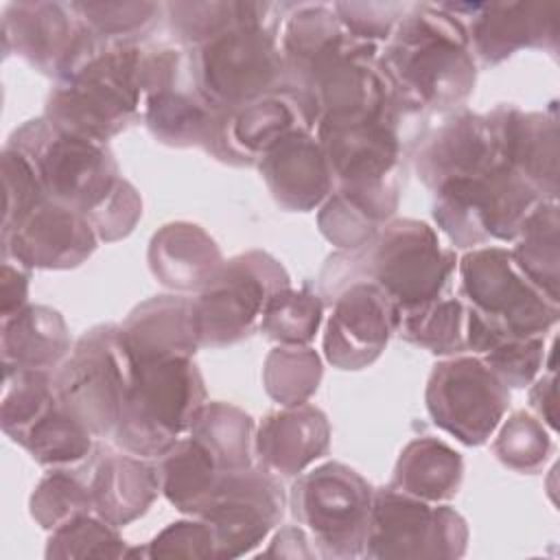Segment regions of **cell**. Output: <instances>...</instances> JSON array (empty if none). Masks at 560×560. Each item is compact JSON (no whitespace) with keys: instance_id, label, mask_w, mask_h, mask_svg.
I'll return each mask as SVG.
<instances>
[{"instance_id":"22","label":"cell","mask_w":560,"mask_h":560,"mask_svg":"<svg viewBox=\"0 0 560 560\" xmlns=\"http://www.w3.org/2000/svg\"><path fill=\"white\" fill-rule=\"evenodd\" d=\"M155 278L173 289L201 291L223 267L219 247L199 228L190 223H173L162 228L149 249Z\"/></svg>"},{"instance_id":"34","label":"cell","mask_w":560,"mask_h":560,"mask_svg":"<svg viewBox=\"0 0 560 560\" xmlns=\"http://www.w3.org/2000/svg\"><path fill=\"white\" fill-rule=\"evenodd\" d=\"M179 37L201 44L236 24L265 18L273 4L260 2H175L166 7Z\"/></svg>"},{"instance_id":"31","label":"cell","mask_w":560,"mask_h":560,"mask_svg":"<svg viewBox=\"0 0 560 560\" xmlns=\"http://www.w3.org/2000/svg\"><path fill=\"white\" fill-rule=\"evenodd\" d=\"M398 330L405 339L435 354L466 350V304L457 298H435L427 304L398 311Z\"/></svg>"},{"instance_id":"29","label":"cell","mask_w":560,"mask_h":560,"mask_svg":"<svg viewBox=\"0 0 560 560\" xmlns=\"http://www.w3.org/2000/svg\"><path fill=\"white\" fill-rule=\"evenodd\" d=\"M252 418L225 402H203L192 418L190 438L201 442L223 472L252 466Z\"/></svg>"},{"instance_id":"45","label":"cell","mask_w":560,"mask_h":560,"mask_svg":"<svg viewBox=\"0 0 560 560\" xmlns=\"http://www.w3.org/2000/svg\"><path fill=\"white\" fill-rule=\"evenodd\" d=\"M28 293V273L20 265L4 260L2 265V319L22 311L26 306Z\"/></svg>"},{"instance_id":"32","label":"cell","mask_w":560,"mask_h":560,"mask_svg":"<svg viewBox=\"0 0 560 560\" xmlns=\"http://www.w3.org/2000/svg\"><path fill=\"white\" fill-rule=\"evenodd\" d=\"M521 241L512 252L521 271L553 302H558V214L540 203L521 225Z\"/></svg>"},{"instance_id":"44","label":"cell","mask_w":560,"mask_h":560,"mask_svg":"<svg viewBox=\"0 0 560 560\" xmlns=\"http://www.w3.org/2000/svg\"><path fill=\"white\" fill-rule=\"evenodd\" d=\"M149 556L168 558H208L217 556V540L210 525L203 523H173L151 542Z\"/></svg>"},{"instance_id":"12","label":"cell","mask_w":560,"mask_h":560,"mask_svg":"<svg viewBox=\"0 0 560 560\" xmlns=\"http://www.w3.org/2000/svg\"><path fill=\"white\" fill-rule=\"evenodd\" d=\"M508 405V385L479 357H453L429 376L427 409L433 422L464 444H483Z\"/></svg>"},{"instance_id":"5","label":"cell","mask_w":560,"mask_h":560,"mask_svg":"<svg viewBox=\"0 0 560 560\" xmlns=\"http://www.w3.org/2000/svg\"><path fill=\"white\" fill-rule=\"evenodd\" d=\"M267 15L195 46L190 63L197 92L214 109L232 112L276 92L282 83L287 68Z\"/></svg>"},{"instance_id":"36","label":"cell","mask_w":560,"mask_h":560,"mask_svg":"<svg viewBox=\"0 0 560 560\" xmlns=\"http://www.w3.org/2000/svg\"><path fill=\"white\" fill-rule=\"evenodd\" d=\"M319 376V357L302 346H280L265 363V387L284 407L302 405L317 389Z\"/></svg>"},{"instance_id":"35","label":"cell","mask_w":560,"mask_h":560,"mask_svg":"<svg viewBox=\"0 0 560 560\" xmlns=\"http://www.w3.org/2000/svg\"><path fill=\"white\" fill-rule=\"evenodd\" d=\"M319 319L322 302L317 295L284 287L267 300L260 328L280 346H304L315 337Z\"/></svg>"},{"instance_id":"1","label":"cell","mask_w":560,"mask_h":560,"mask_svg":"<svg viewBox=\"0 0 560 560\" xmlns=\"http://www.w3.org/2000/svg\"><path fill=\"white\" fill-rule=\"evenodd\" d=\"M398 107L446 109L475 85L470 42L444 4H413L389 35L378 61Z\"/></svg>"},{"instance_id":"27","label":"cell","mask_w":560,"mask_h":560,"mask_svg":"<svg viewBox=\"0 0 560 560\" xmlns=\"http://www.w3.org/2000/svg\"><path fill=\"white\" fill-rule=\"evenodd\" d=\"M221 112L199 92L197 96L166 88L147 96V122L151 131L171 144H203L217 153Z\"/></svg>"},{"instance_id":"14","label":"cell","mask_w":560,"mask_h":560,"mask_svg":"<svg viewBox=\"0 0 560 560\" xmlns=\"http://www.w3.org/2000/svg\"><path fill=\"white\" fill-rule=\"evenodd\" d=\"M72 4L13 2L4 9V50H13L44 72L61 77L94 39Z\"/></svg>"},{"instance_id":"16","label":"cell","mask_w":560,"mask_h":560,"mask_svg":"<svg viewBox=\"0 0 560 560\" xmlns=\"http://www.w3.org/2000/svg\"><path fill=\"white\" fill-rule=\"evenodd\" d=\"M398 328V308L383 289L368 280L343 287L326 326L324 352L341 370L372 363Z\"/></svg>"},{"instance_id":"10","label":"cell","mask_w":560,"mask_h":560,"mask_svg":"<svg viewBox=\"0 0 560 560\" xmlns=\"http://www.w3.org/2000/svg\"><path fill=\"white\" fill-rule=\"evenodd\" d=\"M372 501L370 483L337 462L302 475L291 494L295 518L330 556L363 553Z\"/></svg>"},{"instance_id":"37","label":"cell","mask_w":560,"mask_h":560,"mask_svg":"<svg viewBox=\"0 0 560 560\" xmlns=\"http://www.w3.org/2000/svg\"><path fill=\"white\" fill-rule=\"evenodd\" d=\"M92 494L90 486H83L66 470L46 475L31 497V514L44 529H57L68 521L90 514Z\"/></svg>"},{"instance_id":"17","label":"cell","mask_w":560,"mask_h":560,"mask_svg":"<svg viewBox=\"0 0 560 560\" xmlns=\"http://www.w3.org/2000/svg\"><path fill=\"white\" fill-rule=\"evenodd\" d=\"M260 173L273 197L289 210H311L332 190V173L317 138L302 127L260 155Z\"/></svg>"},{"instance_id":"33","label":"cell","mask_w":560,"mask_h":560,"mask_svg":"<svg viewBox=\"0 0 560 560\" xmlns=\"http://www.w3.org/2000/svg\"><path fill=\"white\" fill-rule=\"evenodd\" d=\"M57 400L52 372L4 365L2 429L15 440Z\"/></svg>"},{"instance_id":"3","label":"cell","mask_w":560,"mask_h":560,"mask_svg":"<svg viewBox=\"0 0 560 560\" xmlns=\"http://www.w3.org/2000/svg\"><path fill=\"white\" fill-rule=\"evenodd\" d=\"M203 396V381L190 357L131 359L114 438L131 455L162 457L190 429Z\"/></svg>"},{"instance_id":"39","label":"cell","mask_w":560,"mask_h":560,"mask_svg":"<svg viewBox=\"0 0 560 560\" xmlns=\"http://www.w3.org/2000/svg\"><path fill=\"white\" fill-rule=\"evenodd\" d=\"M2 182H4L2 232H7L48 197L28 158L11 144H7L2 151Z\"/></svg>"},{"instance_id":"18","label":"cell","mask_w":560,"mask_h":560,"mask_svg":"<svg viewBox=\"0 0 560 560\" xmlns=\"http://www.w3.org/2000/svg\"><path fill=\"white\" fill-rule=\"evenodd\" d=\"M501 160L494 118L462 114L424 144L418 155V173L435 190L444 182L479 175Z\"/></svg>"},{"instance_id":"24","label":"cell","mask_w":560,"mask_h":560,"mask_svg":"<svg viewBox=\"0 0 560 560\" xmlns=\"http://www.w3.org/2000/svg\"><path fill=\"white\" fill-rule=\"evenodd\" d=\"M501 158L518 171L538 192L545 184L556 190V122L540 114L497 109L492 114Z\"/></svg>"},{"instance_id":"6","label":"cell","mask_w":560,"mask_h":560,"mask_svg":"<svg viewBox=\"0 0 560 560\" xmlns=\"http://www.w3.org/2000/svg\"><path fill=\"white\" fill-rule=\"evenodd\" d=\"M361 273L385 291L398 311L442 298L455 269V254L440 247L438 234L422 221H394L365 243Z\"/></svg>"},{"instance_id":"2","label":"cell","mask_w":560,"mask_h":560,"mask_svg":"<svg viewBox=\"0 0 560 560\" xmlns=\"http://www.w3.org/2000/svg\"><path fill=\"white\" fill-rule=\"evenodd\" d=\"M144 59L147 52L136 44L96 35L81 57L57 77L44 118L68 133L105 142L140 107Z\"/></svg>"},{"instance_id":"42","label":"cell","mask_w":560,"mask_h":560,"mask_svg":"<svg viewBox=\"0 0 560 560\" xmlns=\"http://www.w3.org/2000/svg\"><path fill=\"white\" fill-rule=\"evenodd\" d=\"M542 337H510L481 354V361L512 387L527 385L542 363Z\"/></svg>"},{"instance_id":"15","label":"cell","mask_w":560,"mask_h":560,"mask_svg":"<svg viewBox=\"0 0 560 560\" xmlns=\"http://www.w3.org/2000/svg\"><path fill=\"white\" fill-rule=\"evenodd\" d=\"M96 236L88 217L44 199L18 225L2 232V254L24 269H68L94 252Z\"/></svg>"},{"instance_id":"7","label":"cell","mask_w":560,"mask_h":560,"mask_svg":"<svg viewBox=\"0 0 560 560\" xmlns=\"http://www.w3.org/2000/svg\"><path fill=\"white\" fill-rule=\"evenodd\" d=\"M131 376V359L118 326L85 332L72 354L52 372L59 402L94 435L114 433Z\"/></svg>"},{"instance_id":"23","label":"cell","mask_w":560,"mask_h":560,"mask_svg":"<svg viewBox=\"0 0 560 560\" xmlns=\"http://www.w3.org/2000/svg\"><path fill=\"white\" fill-rule=\"evenodd\" d=\"M158 490V468L120 453H107L98 462L90 483L94 512L114 527L144 514Z\"/></svg>"},{"instance_id":"8","label":"cell","mask_w":560,"mask_h":560,"mask_svg":"<svg viewBox=\"0 0 560 560\" xmlns=\"http://www.w3.org/2000/svg\"><path fill=\"white\" fill-rule=\"evenodd\" d=\"M462 295L483 319L510 337H540L558 317L547 298L503 247H481L459 260Z\"/></svg>"},{"instance_id":"4","label":"cell","mask_w":560,"mask_h":560,"mask_svg":"<svg viewBox=\"0 0 560 560\" xmlns=\"http://www.w3.org/2000/svg\"><path fill=\"white\" fill-rule=\"evenodd\" d=\"M11 147L33 164L48 199L68 206L92 221L116 195L125 179L105 142H96L55 127L48 118L20 127Z\"/></svg>"},{"instance_id":"41","label":"cell","mask_w":560,"mask_h":560,"mask_svg":"<svg viewBox=\"0 0 560 560\" xmlns=\"http://www.w3.org/2000/svg\"><path fill=\"white\" fill-rule=\"evenodd\" d=\"M72 9L103 39H120L133 31H142L160 11L151 2H72Z\"/></svg>"},{"instance_id":"28","label":"cell","mask_w":560,"mask_h":560,"mask_svg":"<svg viewBox=\"0 0 560 560\" xmlns=\"http://www.w3.org/2000/svg\"><path fill=\"white\" fill-rule=\"evenodd\" d=\"M160 490L182 512L201 514L223 470L195 438L177 440L160 459Z\"/></svg>"},{"instance_id":"19","label":"cell","mask_w":560,"mask_h":560,"mask_svg":"<svg viewBox=\"0 0 560 560\" xmlns=\"http://www.w3.org/2000/svg\"><path fill=\"white\" fill-rule=\"evenodd\" d=\"M468 11L475 18L468 42L486 63H497L523 46H542L545 35L556 42L558 4H468Z\"/></svg>"},{"instance_id":"25","label":"cell","mask_w":560,"mask_h":560,"mask_svg":"<svg viewBox=\"0 0 560 560\" xmlns=\"http://www.w3.org/2000/svg\"><path fill=\"white\" fill-rule=\"evenodd\" d=\"M2 363L33 370L59 368L70 350L61 315L48 306H24L2 319Z\"/></svg>"},{"instance_id":"26","label":"cell","mask_w":560,"mask_h":560,"mask_svg":"<svg viewBox=\"0 0 560 560\" xmlns=\"http://www.w3.org/2000/svg\"><path fill=\"white\" fill-rule=\"evenodd\" d=\"M462 457L435 438H418L398 457L392 488L422 501L451 499L462 481Z\"/></svg>"},{"instance_id":"43","label":"cell","mask_w":560,"mask_h":560,"mask_svg":"<svg viewBox=\"0 0 560 560\" xmlns=\"http://www.w3.org/2000/svg\"><path fill=\"white\" fill-rule=\"evenodd\" d=\"M341 26L359 39L374 42L376 37H389L407 11V4H332Z\"/></svg>"},{"instance_id":"21","label":"cell","mask_w":560,"mask_h":560,"mask_svg":"<svg viewBox=\"0 0 560 560\" xmlns=\"http://www.w3.org/2000/svg\"><path fill=\"white\" fill-rule=\"evenodd\" d=\"M326 416L313 405H293L267 416L256 435V451L265 470L298 475L328 448Z\"/></svg>"},{"instance_id":"11","label":"cell","mask_w":560,"mask_h":560,"mask_svg":"<svg viewBox=\"0 0 560 560\" xmlns=\"http://www.w3.org/2000/svg\"><path fill=\"white\" fill-rule=\"evenodd\" d=\"M466 523L448 505L396 488L378 490L372 501L365 556L372 558H453L464 553Z\"/></svg>"},{"instance_id":"30","label":"cell","mask_w":560,"mask_h":560,"mask_svg":"<svg viewBox=\"0 0 560 560\" xmlns=\"http://www.w3.org/2000/svg\"><path fill=\"white\" fill-rule=\"evenodd\" d=\"M13 442L22 444L44 466L81 462L92 451V431L77 420L59 398Z\"/></svg>"},{"instance_id":"20","label":"cell","mask_w":560,"mask_h":560,"mask_svg":"<svg viewBox=\"0 0 560 560\" xmlns=\"http://www.w3.org/2000/svg\"><path fill=\"white\" fill-rule=\"evenodd\" d=\"M118 335L131 359L190 357L199 346L192 300L153 298L118 326Z\"/></svg>"},{"instance_id":"38","label":"cell","mask_w":560,"mask_h":560,"mask_svg":"<svg viewBox=\"0 0 560 560\" xmlns=\"http://www.w3.org/2000/svg\"><path fill=\"white\" fill-rule=\"evenodd\" d=\"M125 553V540L105 518L90 514L77 516L57 527L48 540V558H118Z\"/></svg>"},{"instance_id":"40","label":"cell","mask_w":560,"mask_h":560,"mask_svg":"<svg viewBox=\"0 0 560 560\" xmlns=\"http://www.w3.org/2000/svg\"><path fill=\"white\" fill-rule=\"evenodd\" d=\"M494 453L510 468L532 470L547 457L549 438L536 418L518 411L501 429Z\"/></svg>"},{"instance_id":"13","label":"cell","mask_w":560,"mask_h":560,"mask_svg":"<svg viewBox=\"0 0 560 560\" xmlns=\"http://www.w3.org/2000/svg\"><path fill=\"white\" fill-rule=\"evenodd\" d=\"M282 486L269 470H232L219 483L199 514L217 540V558H234L256 547L282 518Z\"/></svg>"},{"instance_id":"9","label":"cell","mask_w":560,"mask_h":560,"mask_svg":"<svg viewBox=\"0 0 560 560\" xmlns=\"http://www.w3.org/2000/svg\"><path fill=\"white\" fill-rule=\"evenodd\" d=\"M284 287V269L262 252L223 262L210 284L192 298L199 346H225L249 335L267 300Z\"/></svg>"}]
</instances>
